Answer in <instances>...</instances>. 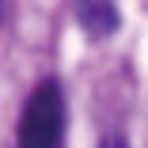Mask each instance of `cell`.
I'll return each mask as SVG.
<instances>
[{
    "label": "cell",
    "instance_id": "obj_3",
    "mask_svg": "<svg viewBox=\"0 0 148 148\" xmlns=\"http://www.w3.org/2000/svg\"><path fill=\"white\" fill-rule=\"evenodd\" d=\"M0 4H4V0H0Z\"/></svg>",
    "mask_w": 148,
    "mask_h": 148
},
{
    "label": "cell",
    "instance_id": "obj_1",
    "mask_svg": "<svg viewBox=\"0 0 148 148\" xmlns=\"http://www.w3.org/2000/svg\"><path fill=\"white\" fill-rule=\"evenodd\" d=\"M65 129V99L61 84L42 80L19 114V148H57Z\"/></svg>",
    "mask_w": 148,
    "mask_h": 148
},
{
    "label": "cell",
    "instance_id": "obj_2",
    "mask_svg": "<svg viewBox=\"0 0 148 148\" xmlns=\"http://www.w3.org/2000/svg\"><path fill=\"white\" fill-rule=\"evenodd\" d=\"M72 15L84 27L87 38H110L118 27H122V15H118L114 0H72Z\"/></svg>",
    "mask_w": 148,
    "mask_h": 148
}]
</instances>
